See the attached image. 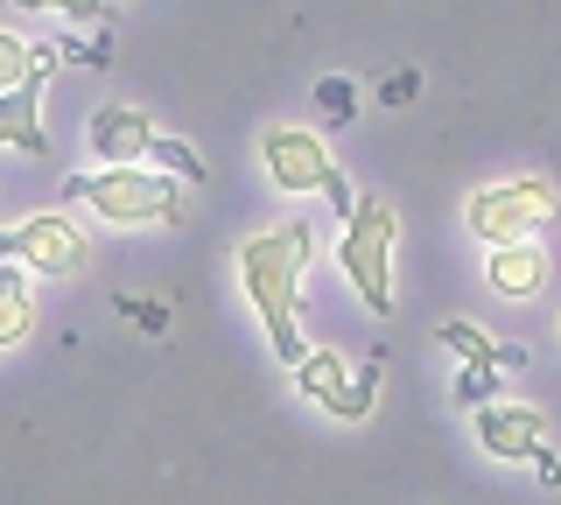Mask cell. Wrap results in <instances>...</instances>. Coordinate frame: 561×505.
<instances>
[{
    "instance_id": "cell-19",
    "label": "cell",
    "mask_w": 561,
    "mask_h": 505,
    "mask_svg": "<svg viewBox=\"0 0 561 505\" xmlns=\"http://www.w3.org/2000/svg\"><path fill=\"white\" fill-rule=\"evenodd\" d=\"M323 204H330V211H344V218L358 211V190H351V176H344V169H337V176L323 183Z\"/></svg>"
},
{
    "instance_id": "cell-3",
    "label": "cell",
    "mask_w": 561,
    "mask_h": 505,
    "mask_svg": "<svg viewBox=\"0 0 561 505\" xmlns=\"http://www.w3.org/2000/svg\"><path fill=\"white\" fill-rule=\"evenodd\" d=\"M554 211H561V197H554V183H548V176L491 183V190H478V197L463 204L470 232H478L484 246H519V239H534Z\"/></svg>"
},
{
    "instance_id": "cell-11",
    "label": "cell",
    "mask_w": 561,
    "mask_h": 505,
    "mask_svg": "<svg viewBox=\"0 0 561 505\" xmlns=\"http://www.w3.org/2000/svg\"><path fill=\"white\" fill-rule=\"evenodd\" d=\"M484 282L505 295V302H526V295H540V282H548V253L540 246H491V260H484Z\"/></svg>"
},
{
    "instance_id": "cell-9",
    "label": "cell",
    "mask_w": 561,
    "mask_h": 505,
    "mask_svg": "<svg viewBox=\"0 0 561 505\" xmlns=\"http://www.w3.org/2000/svg\"><path fill=\"white\" fill-rule=\"evenodd\" d=\"M43 71H49V49H28V78L14 92H0V148L43 154Z\"/></svg>"
},
{
    "instance_id": "cell-2",
    "label": "cell",
    "mask_w": 561,
    "mask_h": 505,
    "mask_svg": "<svg viewBox=\"0 0 561 505\" xmlns=\"http://www.w3.org/2000/svg\"><path fill=\"white\" fill-rule=\"evenodd\" d=\"M393 204L379 197H358V211L344 218V246H337V267L351 274V288H358V302L373 309V317H393Z\"/></svg>"
},
{
    "instance_id": "cell-13",
    "label": "cell",
    "mask_w": 561,
    "mask_h": 505,
    "mask_svg": "<svg viewBox=\"0 0 561 505\" xmlns=\"http://www.w3.org/2000/svg\"><path fill=\"white\" fill-rule=\"evenodd\" d=\"M35 323V302H28V282L14 267H0V344H22Z\"/></svg>"
},
{
    "instance_id": "cell-18",
    "label": "cell",
    "mask_w": 561,
    "mask_h": 505,
    "mask_svg": "<svg viewBox=\"0 0 561 505\" xmlns=\"http://www.w3.org/2000/svg\"><path fill=\"white\" fill-rule=\"evenodd\" d=\"M316 106H323L330 119H351V106H358V92H351V78H316Z\"/></svg>"
},
{
    "instance_id": "cell-10",
    "label": "cell",
    "mask_w": 561,
    "mask_h": 505,
    "mask_svg": "<svg viewBox=\"0 0 561 505\" xmlns=\"http://www.w3.org/2000/svg\"><path fill=\"white\" fill-rule=\"evenodd\" d=\"M148 141H154L148 113H134V106H99V113H92V148H99L113 169L148 162Z\"/></svg>"
},
{
    "instance_id": "cell-4",
    "label": "cell",
    "mask_w": 561,
    "mask_h": 505,
    "mask_svg": "<svg viewBox=\"0 0 561 505\" xmlns=\"http://www.w3.org/2000/svg\"><path fill=\"white\" fill-rule=\"evenodd\" d=\"M64 197L92 204L99 218H119V225H148V218H175L183 197H175L169 176H148V169H99V176H70Z\"/></svg>"
},
{
    "instance_id": "cell-16",
    "label": "cell",
    "mask_w": 561,
    "mask_h": 505,
    "mask_svg": "<svg viewBox=\"0 0 561 505\" xmlns=\"http://www.w3.org/2000/svg\"><path fill=\"white\" fill-rule=\"evenodd\" d=\"M22 78H28V43L0 28V92H14V84H22Z\"/></svg>"
},
{
    "instance_id": "cell-7",
    "label": "cell",
    "mask_w": 561,
    "mask_h": 505,
    "mask_svg": "<svg viewBox=\"0 0 561 505\" xmlns=\"http://www.w3.org/2000/svg\"><path fill=\"white\" fill-rule=\"evenodd\" d=\"M260 162H267V176L280 190H323L330 176H337V162L323 154V141L302 127H267L260 134Z\"/></svg>"
},
{
    "instance_id": "cell-15",
    "label": "cell",
    "mask_w": 561,
    "mask_h": 505,
    "mask_svg": "<svg viewBox=\"0 0 561 505\" xmlns=\"http://www.w3.org/2000/svg\"><path fill=\"white\" fill-rule=\"evenodd\" d=\"M456 400H463V408H491V400H499V365H463Z\"/></svg>"
},
{
    "instance_id": "cell-5",
    "label": "cell",
    "mask_w": 561,
    "mask_h": 505,
    "mask_svg": "<svg viewBox=\"0 0 561 505\" xmlns=\"http://www.w3.org/2000/svg\"><path fill=\"white\" fill-rule=\"evenodd\" d=\"M379 358L365 365L358 379L344 372V358L337 352H309L302 365H295V387H302L309 400H323L330 414H337V422H365V414H373V400H379Z\"/></svg>"
},
{
    "instance_id": "cell-17",
    "label": "cell",
    "mask_w": 561,
    "mask_h": 505,
    "mask_svg": "<svg viewBox=\"0 0 561 505\" xmlns=\"http://www.w3.org/2000/svg\"><path fill=\"white\" fill-rule=\"evenodd\" d=\"M0 8H57V14H70V22H105V0H0Z\"/></svg>"
},
{
    "instance_id": "cell-21",
    "label": "cell",
    "mask_w": 561,
    "mask_h": 505,
    "mask_svg": "<svg viewBox=\"0 0 561 505\" xmlns=\"http://www.w3.org/2000/svg\"><path fill=\"white\" fill-rule=\"evenodd\" d=\"M534 470H540V484H561V457H554V449H540Z\"/></svg>"
},
{
    "instance_id": "cell-1",
    "label": "cell",
    "mask_w": 561,
    "mask_h": 505,
    "mask_svg": "<svg viewBox=\"0 0 561 505\" xmlns=\"http://www.w3.org/2000/svg\"><path fill=\"white\" fill-rule=\"evenodd\" d=\"M309 246L316 232L302 218L295 225H274V232H253L239 246V282H245V302L260 309V330H267V344L288 365L309 358L302 330H295V295H302V267H309Z\"/></svg>"
},
{
    "instance_id": "cell-14",
    "label": "cell",
    "mask_w": 561,
    "mask_h": 505,
    "mask_svg": "<svg viewBox=\"0 0 561 505\" xmlns=\"http://www.w3.org/2000/svg\"><path fill=\"white\" fill-rule=\"evenodd\" d=\"M148 162H162L169 169V183H210V169H204V154L197 148H183V141H175V134H154V141H148Z\"/></svg>"
},
{
    "instance_id": "cell-6",
    "label": "cell",
    "mask_w": 561,
    "mask_h": 505,
    "mask_svg": "<svg viewBox=\"0 0 561 505\" xmlns=\"http://www.w3.org/2000/svg\"><path fill=\"white\" fill-rule=\"evenodd\" d=\"M0 260H28L35 274H84L92 246L70 218H28L14 232H0Z\"/></svg>"
},
{
    "instance_id": "cell-20",
    "label": "cell",
    "mask_w": 561,
    "mask_h": 505,
    "mask_svg": "<svg viewBox=\"0 0 561 505\" xmlns=\"http://www.w3.org/2000/svg\"><path fill=\"white\" fill-rule=\"evenodd\" d=\"M414 71H393V78H386V99H393V106H408V99H414Z\"/></svg>"
},
{
    "instance_id": "cell-12",
    "label": "cell",
    "mask_w": 561,
    "mask_h": 505,
    "mask_svg": "<svg viewBox=\"0 0 561 505\" xmlns=\"http://www.w3.org/2000/svg\"><path fill=\"white\" fill-rule=\"evenodd\" d=\"M435 337H443V344H449V352L463 358V365H499V372H519V365H526V352H519V344H491L484 330H478V323H463V317H456V323H443Z\"/></svg>"
},
{
    "instance_id": "cell-22",
    "label": "cell",
    "mask_w": 561,
    "mask_h": 505,
    "mask_svg": "<svg viewBox=\"0 0 561 505\" xmlns=\"http://www.w3.org/2000/svg\"><path fill=\"white\" fill-rule=\"evenodd\" d=\"M127 309H134V317L148 323V330H162V323H169V309H154V302H127Z\"/></svg>"
},
{
    "instance_id": "cell-8",
    "label": "cell",
    "mask_w": 561,
    "mask_h": 505,
    "mask_svg": "<svg viewBox=\"0 0 561 505\" xmlns=\"http://www.w3.org/2000/svg\"><path fill=\"white\" fill-rule=\"evenodd\" d=\"M470 422H478V443L491 449V457H505V463H534L540 449H548L540 408H519V400H491V408H478Z\"/></svg>"
}]
</instances>
